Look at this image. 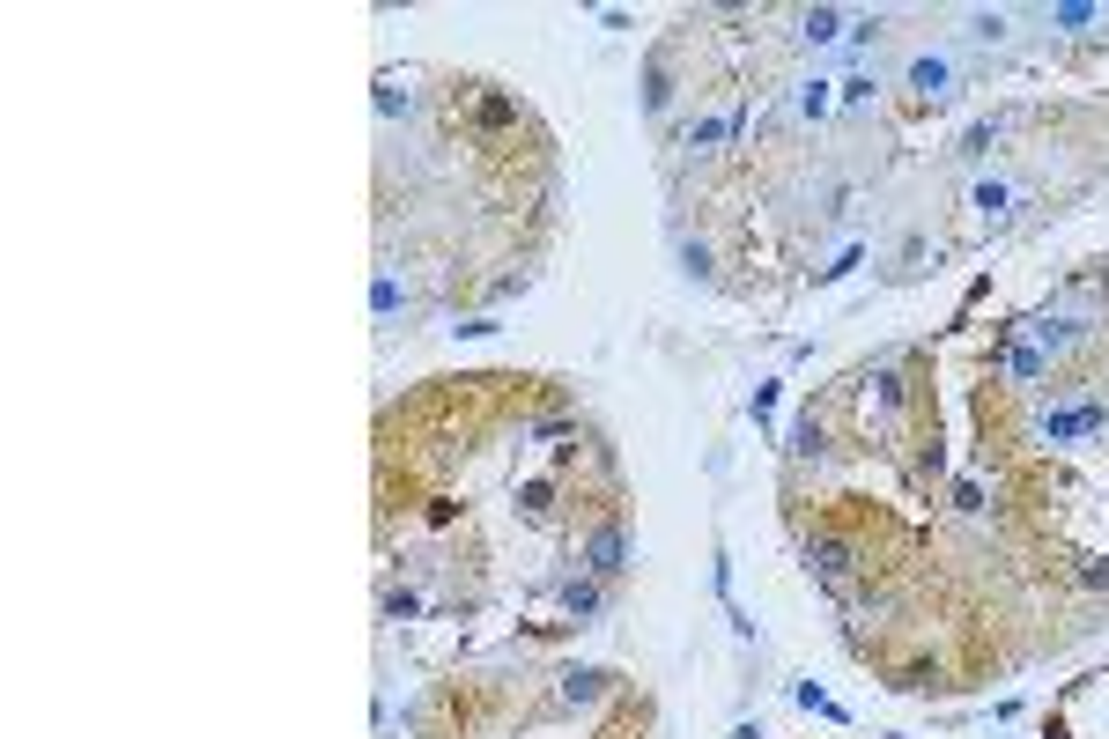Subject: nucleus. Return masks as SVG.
I'll return each mask as SVG.
<instances>
[{"label":"nucleus","mask_w":1109,"mask_h":739,"mask_svg":"<svg viewBox=\"0 0 1109 739\" xmlns=\"http://www.w3.org/2000/svg\"><path fill=\"white\" fill-rule=\"evenodd\" d=\"M577 562H585L592 577L614 584V577L629 570V525H622V518H599L592 533H585V547H577Z\"/></svg>","instance_id":"nucleus-1"},{"label":"nucleus","mask_w":1109,"mask_h":739,"mask_svg":"<svg viewBox=\"0 0 1109 739\" xmlns=\"http://www.w3.org/2000/svg\"><path fill=\"white\" fill-rule=\"evenodd\" d=\"M806 570H814L821 584H851V577H858V540L814 533V540H806Z\"/></svg>","instance_id":"nucleus-2"},{"label":"nucleus","mask_w":1109,"mask_h":739,"mask_svg":"<svg viewBox=\"0 0 1109 739\" xmlns=\"http://www.w3.org/2000/svg\"><path fill=\"white\" fill-rule=\"evenodd\" d=\"M910 89H917L925 104H947V97H954V67L932 52V60H917V67H910Z\"/></svg>","instance_id":"nucleus-3"},{"label":"nucleus","mask_w":1109,"mask_h":739,"mask_svg":"<svg viewBox=\"0 0 1109 739\" xmlns=\"http://www.w3.org/2000/svg\"><path fill=\"white\" fill-rule=\"evenodd\" d=\"M607 688H614V673H599V666H577V673H562V703H599Z\"/></svg>","instance_id":"nucleus-4"},{"label":"nucleus","mask_w":1109,"mask_h":739,"mask_svg":"<svg viewBox=\"0 0 1109 739\" xmlns=\"http://www.w3.org/2000/svg\"><path fill=\"white\" fill-rule=\"evenodd\" d=\"M895 688H947V673H939V658H910V666H895Z\"/></svg>","instance_id":"nucleus-5"},{"label":"nucleus","mask_w":1109,"mask_h":739,"mask_svg":"<svg viewBox=\"0 0 1109 739\" xmlns=\"http://www.w3.org/2000/svg\"><path fill=\"white\" fill-rule=\"evenodd\" d=\"M562 606H570L577 621H592L599 606H607V592H599V584H562Z\"/></svg>","instance_id":"nucleus-6"},{"label":"nucleus","mask_w":1109,"mask_h":739,"mask_svg":"<svg viewBox=\"0 0 1109 739\" xmlns=\"http://www.w3.org/2000/svg\"><path fill=\"white\" fill-rule=\"evenodd\" d=\"M836 30H843V15H836V8H814V15H799V37H806V45H829Z\"/></svg>","instance_id":"nucleus-7"},{"label":"nucleus","mask_w":1109,"mask_h":739,"mask_svg":"<svg viewBox=\"0 0 1109 739\" xmlns=\"http://www.w3.org/2000/svg\"><path fill=\"white\" fill-rule=\"evenodd\" d=\"M999 148V119H984V126H969V141H962V156H991Z\"/></svg>","instance_id":"nucleus-8"},{"label":"nucleus","mask_w":1109,"mask_h":739,"mask_svg":"<svg viewBox=\"0 0 1109 739\" xmlns=\"http://www.w3.org/2000/svg\"><path fill=\"white\" fill-rule=\"evenodd\" d=\"M799 111H806V119H821V111H829V82H806V89H799Z\"/></svg>","instance_id":"nucleus-9"},{"label":"nucleus","mask_w":1109,"mask_h":739,"mask_svg":"<svg viewBox=\"0 0 1109 739\" xmlns=\"http://www.w3.org/2000/svg\"><path fill=\"white\" fill-rule=\"evenodd\" d=\"M459 333H466V340H488V333H496V311H474V318H459Z\"/></svg>","instance_id":"nucleus-10"},{"label":"nucleus","mask_w":1109,"mask_h":739,"mask_svg":"<svg viewBox=\"0 0 1109 739\" xmlns=\"http://www.w3.org/2000/svg\"><path fill=\"white\" fill-rule=\"evenodd\" d=\"M681 259H688V274H695V281H710V244H688Z\"/></svg>","instance_id":"nucleus-11"}]
</instances>
